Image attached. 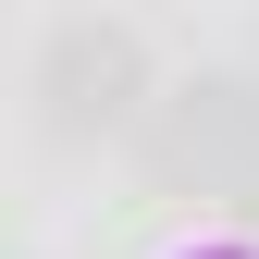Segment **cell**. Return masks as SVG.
Listing matches in <instances>:
<instances>
[{
    "mask_svg": "<svg viewBox=\"0 0 259 259\" xmlns=\"http://www.w3.org/2000/svg\"><path fill=\"white\" fill-rule=\"evenodd\" d=\"M136 87H148V50H136V25H111V13H74V25H50V62H37L50 136H99V123H123V111H136Z\"/></svg>",
    "mask_w": 259,
    "mask_h": 259,
    "instance_id": "6da1fadb",
    "label": "cell"
},
{
    "mask_svg": "<svg viewBox=\"0 0 259 259\" xmlns=\"http://www.w3.org/2000/svg\"><path fill=\"white\" fill-rule=\"evenodd\" d=\"M198 259H247V247H198Z\"/></svg>",
    "mask_w": 259,
    "mask_h": 259,
    "instance_id": "7a4b0ae2",
    "label": "cell"
}]
</instances>
